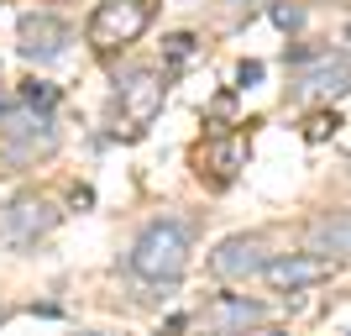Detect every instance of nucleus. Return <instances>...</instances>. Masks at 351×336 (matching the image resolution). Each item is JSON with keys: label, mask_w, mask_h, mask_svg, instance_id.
<instances>
[{"label": "nucleus", "mask_w": 351, "mask_h": 336, "mask_svg": "<svg viewBox=\"0 0 351 336\" xmlns=\"http://www.w3.org/2000/svg\"><path fill=\"white\" fill-rule=\"evenodd\" d=\"M126 268L147 284H173L189 268V226L184 221H152L126 252Z\"/></svg>", "instance_id": "f257e3e1"}, {"label": "nucleus", "mask_w": 351, "mask_h": 336, "mask_svg": "<svg viewBox=\"0 0 351 336\" xmlns=\"http://www.w3.org/2000/svg\"><path fill=\"white\" fill-rule=\"evenodd\" d=\"M0 153L5 163L27 168L37 158H53L58 153V126H53V111H32V105H16L0 116Z\"/></svg>", "instance_id": "f03ea898"}, {"label": "nucleus", "mask_w": 351, "mask_h": 336, "mask_svg": "<svg viewBox=\"0 0 351 336\" xmlns=\"http://www.w3.org/2000/svg\"><path fill=\"white\" fill-rule=\"evenodd\" d=\"M346 89H351V53L346 47L293 53V100H336Z\"/></svg>", "instance_id": "7ed1b4c3"}, {"label": "nucleus", "mask_w": 351, "mask_h": 336, "mask_svg": "<svg viewBox=\"0 0 351 336\" xmlns=\"http://www.w3.org/2000/svg\"><path fill=\"white\" fill-rule=\"evenodd\" d=\"M53 226H58V205L47 194H16L11 205H0V242L5 247H32Z\"/></svg>", "instance_id": "20e7f679"}, {"label": "nucleus", "mask_w": 351, "mask_h": 336, "mask_svg": "<svg viewBox=\"0 0 351 336\" xmlns=\"http://www.w3.org/2000/svg\"><path fill=\"white\" fill-rule=\"evenodd\" d=\"M267 242L257 232H241V236H226L215 252H210V273L226 278V284H241V278H257L267 273Z\"/></svg>", "instance_id": "39448f33"}, {"label": "nucleus", "mask_w": 351, "mask_h": 336, "mask_svg": "<svg viewBox=\"0 0 351 336\" xmlns=\"http://www.w3.org/2000/svg\"><path fill=\"white\" fill-rule=\"evenodd\" d=\"M142 27H147L142 0H100L95 16H89V43L95 47H121V43H136Z\"/></svg>", "instance_id": "423d86ee"}, {"label": "nucleus", "mask_w": 351, "mask_h": 336, "mask_svg": "<svg viewBox=\"0 0 351 336\" xmlns=\"http://www.w3.org/2000/svg\"><path fill=\"white\" fill-rule=\"evenodd\" d=\"M162 100H168V85H162L158 69H132L126 79H116V105H121V116L132 121V132H142L147 121L158 116Z\"/></svg>", "instance_id": "0eeeda50"}, {"label": "nucleus", "mask_w": 351, "mask_h": 336, "mask_svg": "<svg viewBox=\"0 0 351 336\" xmlns=\"http://www.w3.org/2000/svg\"><path fill=\"white\" fill-rule=\"evenodd\" d=\"M16 43H21V58H32V63H53L63 47L73 43V32H69V21H58V16L32 11V16H21Z\"/></svg>", "instance_id": "6e6552de"}, {"label": "nucleus", "mask_w": 351, "mask_h": 336, "mask_svg": "<svg viewBox=\"0 0 351 336\" xmlns=\"http://www.w3.org/2000/svg\"><path fill=\"white\" fill-rule=\"evenodd\" d=\"M267 321L263 300H247V294H215L205 305V331L210 336H247Z\"/></svg>", "instance_id": "1a4fd4ad"}, {"label": "nucleus", "mask_w": 351, "mask_h": 336, "mask_svg": "<svg viewBox=\"0 0 351 336\" xmlns=\"http://www.w3.org/2000/svg\"><path fill=\"white\" fill-rule=\"evenodd\" d=\"M304 247L325 263H341L351 258V210H325L304 226Z\"/></svg>", "instance_id": "9d476101"}, {"label": "nucleus", "mask_w": 351, "mask_h": 336, "mask_svg": "<svg viewBox=\"0 0 351 336\" xmlns=\"http://www.w3.org/2000/svg\"><path fill=\"white\" fill-rule=\"evenodd\" d=\"M330 268L336 263H325V258H315V252H289V258H273L263 278L273 284V289H309V284H325Z\"/></svg>", "instance_id": "9b49d317"}, {"label": "nucleus", "mask_w": 351, "mask_h": 336, "mask_svg": "<svg viewBox=\"0 0 351 336\" xmlns=\"http://www.w3.org/2000/svg\"><path fill=\"white\" fill-rule=\"evenodd\" d=\"M210 163H215V179L226 184V179L247 163V137H220L215 142V153H210Z\"/></svg>", "instance_id": "f8f14e48"}, {"label": "nucleus", "mask_w": 351, "mask_h": 336, "mask_svg": "<svg viewBox=\"0 0 351 336\" xmlns=\"http://www.w3.org/2000/svg\"><path fill=\"white\" fill-rule=\"evenodd\" d=\"M341 132V116L336 111H315V116L304 121V142H325V137Z\"/></svg>", "instance_id": "ddd939ff"}, {"label": "nucleus", "mask_w": 351, "mask_h": 336, "mask_svg": "<svg viewBox=\"0 0 351 336\" xmlns=\"http://www.w3.org/2000/svg\"><path fill=\"white\" fill-rule=\"evenodd\" d=\"M21 105H32V111H53V105H58V89L47 85V79H32V85L21 89Z\"/></svg>", "instance_id": "4468645a"}, {"label": "nucleus", "mask_w": 351, "mask_h": 336, "mask_svg": "<svg viewBox=\"0 0 351 336\" xmlns=\"http://www.w3.org/2000/svg\"><path fill=\"white\" fill-rule=\"evenodd\" d=\"M162 53H168V63H184L194 53V37L189 32H173V37H162Z\"/></svg>", "instance_id": "2eb2a0df"}, {"label": "nucleus", "mask_w": 351, "mask_h": 336, "mask_svg": "<svg viewBox=\"0 0 351 336\" xmlns=\"http://www.w3.org/2000/svg\"><path fill=\"white\" fill-rule=\"evenodd\" d=\"M273 21H278L283 32H299V21H304V11H299V5H289V0H278V5H273Z\"/></svg>", "instance_id": "dca6fc26"}, {"label": "nucleus", "mask_w": 351, "mask_h": 336, "mask_svg": "<svg viewBox=\"0 0 351 336\" xmlns=\"http://www.w3.org/2000/svg\"><path fill=\"white\" fill-rule=\"evenodd\" d=\"M257 79H263V63L257 58H247L241 69H236V85H257Z\"/></svg>", "instance_id": "f3484780"}, {"label": "nucleus", "mask_w": 351, "mask_h": 336, "mask_svg": "<svg viewBox=\"0 0 351 336\" xmlns=\"http://www.w3.org/2000/svg\"><path fill=\"white\" fill-rule=\"evenodd\" d=\"M184 326H189V321H184V315H168V326H162V336H178V331H184Z\"/></svg>", "instance_id": "a211bd4d"}, {"label": "nucleus", "mask_w": 351, "mask_h": 336, "mask_svg": "<svg viewBox=\"0 0 351 336\" xmlns=\"http://www.w3.org/2000/svg\"><path fill=\"white\" fill-rule=\"evenodd\" d=\"M226 5H247V0H226Z\"/></svg>", "instance_id": "6ab92c4d"}, {"label": "nucleus", "mask_w": 351, "mask_h": 336, "mask_svg": "<svg viewBox=\"0 0 351 336\" xmlns=\"http://www.w3.org/2000/svg\"><path fill=\"white\" fill-rule=\"evenodd\" d=\"M0 326H5V305H0Z\"/></svg>", "instance_id": "aec40b11"}, {"label": "nucleus", "mask_w": 351, "mask_h": 336, "mask_svg": "<svg viewBox=\"0 0 351 336\" xmlns=\"http://www.w3.org/2000/svg\"><path fill=\"white\" fill-rule=\"evenodd\" d=\"M267 336H289V331H267Z\"/></svg>", "instance_id": "412c9836"}, {"label": "nucleus", "mask_w": 351, "mask_h": 336, "mask_svg": "<svg viewBox=\"0 0 351 336\" xmlns=\"http://www.w3.org/2000/svg\"><path fill=\"white\" fill-rule=\"evenodd\" d=\"M84 336H105V331H84Z\"/></svg>", "instance_id": "4be33fe9"}, {"label": "nucleus", "mask_w": 351, "mask_h": 336, "mask_svg": "<svg viewBox=\"0 0 351 336\" xmlns=\"http://www.w3.org/2000/svg\"><path fill=\"white\" fill-rule=\"evenodd\" d=\"M346 37H351V27H346Z\"/></svg>", "instance_id": "5701e85b"}]
</instances>
